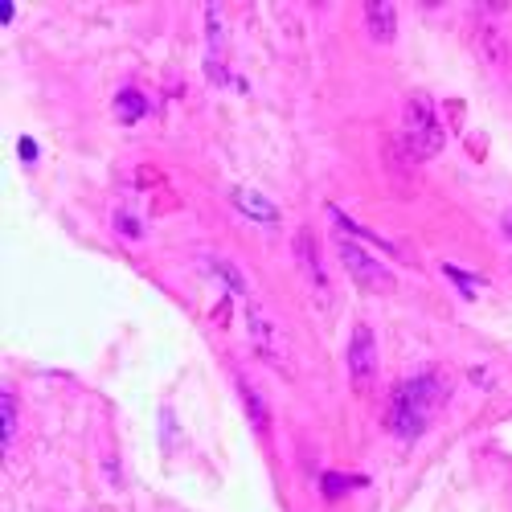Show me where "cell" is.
<instances>
[{"label":"cell","mask_w":512,"mask_h":512,"mask_svg":"<svg viewBox=\"0 0 512 512\" xmlns=\"http://www.w3.org/2000/svg\"><path fill=\"white\" fill-rule=\"evenodd\" d=\"M148 107H144V95L140 91H123L119 99H115V115L123 119V123H132V119H140Z\"/></svg>","instance_id":"cell-10"},{"label":"cell","mask_w":512,"mask_h":512,"mask_svg":"<svg viewBox=\"0 0 512 512\" xmlns=\"http://www.w3.org/2000/svg\"><path fill=\"white\" fill-rule=\"evenodd\" d=\"M377 373V336L369 324H357L353 328V345H349V381L353 390H369V381Z\"/></svg>","instance_id":"cell-5"},{"label":"cell","mask_w":512,"mask_h":512,"mask_svg":"<svg viewBox=\"0 0 512 512\" xmlns=\"http://www.w3.org/2000/svg\"><path fill=\"white\" fill-rule=\"evenodd\" d=\"M336 254H340V263H345L349 279H353L361 291H369V295H390V291H394V275L381 267L373 254H365L357 242L340 238V242H336Z\"/></svg>","instance_id":"cell-4"},{"label":"cell","mask_w":512,"mask_h":512,"mask_svg":"<svg viewBox=\"0 0 512 512\" xmlns=\"http://www.w3.org/2000/svg\"><path fill=\"white\" fill-rule=\"evenodd\" d=\"M242 300H246V324H250V340H254V349H259V357L267 365H275L283 377H291V349H287V340L279 332V324L250 300V295L242 291Z\"/></svg>","instance_id":"cell-3"},{"label":"cell","mask_w":512,"mask_h":512,"mask_svg":"<svg viewBox=\"0 0 512 512\" xmlns=\"http://www.w3.org/2000/svg\"><path fill=\"white\" fill-rule=\"evenodd\" d=\"M17 435V398L13 394H0V443H13Z\"/></svg>","instance_id":"cell-9"},{"label":"cell","mask_w":512,"mask_h":512,"mask_svg":"<svg viewBox=\"0 0 512 512\" xmlns=\"http://www.w3.org/2000/svg\"><path fill=\"white\" fill-rule=\"evenodd\" d=\"M451 398V377L447 373H422L406 386L394 390L390 406H386V431L398 435V439H418L431 418L443 410V402Z\"/></svg>","instance_id":"cell-1"},{"label":"cell","mask_w":512,"mask_h":512,"mask_svg":"<svg viewBox=\"0 0 512 512\" xmlns=\"http://www.w3.org/2000/svg\"><path fill=\"white\" fill-rule=\"evenodd\" d=\"M398 144L410 148L414 160H431V156L443 152V123H439V111H435V103L426 99L422 91H414L410 103H406Z\"/></svg>","instance_id":"cell-2"},{"label":"cell","mask_w":512,"mask_h":512,"mask_svg":"<svg viewBox=\"0 0 512 512\" xmlns=\"http://www.w3.org/2000/svg\"><path fill=\"white\" fill-rule=\"evenodd\" d=\"M238 390H242V398H246V410H250V422H254V431H259V435L267 439V435H271V414L263 410V398L254 394V386H250L246 377H238Z\"/></svg>","instance_id":"cell-7"},{"label":"cell","mask_w":512,"mask_h":512,"mask_svg":"<svg viewBox=\"0 0 512 512\" xmlns=\"http://www.w3.org/2000/svg\"><path fill=\"white\" fill-rule=\"evenodd\" d=\"M500 230H504V238H512V209H508L504 218H500Z\"/></svg>","instance_id":"cell-11"},{"label":"cell","mask_w":512,"mask_h":512,"mask_svg":"<svg viewBox=\"0 0 512 512\" xmlns=\"http://www.w3.org/2000/svg\"><path fill=\"white\" fill-rule=\"evenodd\" d=\"M365 29L377 46H386V41H394V33H398V13L390 5H381V0L377 5H365Z\"/></svg>","instance_id":"cell-6"},{"label":"cell","mask_w":512,"mask_h":512,"mask_svg":"<svg viewBox=\"0 0 512 512\" xmlns=\"http://www.w3.org/2000/svg\"><path fill=\"white\" fill-rule=\"evenodd\" d=\"M234 201H238L242 213H250V218H259V222H275L279 218L275 205L267 197H259V193H250V189H234Z\"/></svg>","instance_id":"cell-8"}]
</instances>
